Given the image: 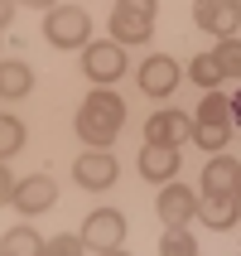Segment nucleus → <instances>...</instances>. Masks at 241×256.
<instances>
[{"instance_id": "nucleus-1", "label": "nucleus", "mask_w": 241, "mask_h": 256, "mask_svg": "<svg viewBox=\"0 0 241 256\" xmlns=\"http://www.w3.org/2000/svg\"><path fill=\"white\" fill-rule=\"evenodd\" d=\"M121 126H126V102L116 97V92H87V102L77 106V116H72V130L82 136L87 150H106V145L121 136Z\"/></svg>"}, {"instance_id": "nucleus-2", "label": "nucleus", "mask_w": 241, "mask_h": 256, "mask_svg": "<svg viewBox=\"0 0 241 256\" xmlns=\"http://www.w3.org/2000/svg\"><path fill=\"white\" fill-rule=\"evenodd\" d=\"M43 39L53 48H87L92 44V14L82 5H53L43 14Z\"/></svg>"}, {"instance_id": "nucleus-3", "label": "nucleus", "mask_w": 241, "mask_h": 256, "mask_svg": "<svg viewBox=\"0 0 241 256\" xmlns=\"http://www.w3.org/2000/svg\"><path fill=\"white\" fill-rule=\"evenodd\" d=\"M155 10L159 0H116V14H111V39L126 48V44H150L155 34Z\"/></svg>"}, {"instance_id": "nucleus-4", "label": "nucleus", "mask_w": 241, "mask_h": 256, "mask_svg": "<svg viewBox=\"0 0 241 256\" xmlns=\"http://www.w3.org/2000/svg\"><path fill=\"white\" fill-rule=\"evenodd\" d=\"M198 194L188 184H164L159 188V203H155V213H159V222H164V232H184L193 218H198Z\"/></svg>"}, {"instance_id": "nucleus-5", "label": "nucleus", "mask_w": 241, "mask_h": 256, "mask_svg": "<svg viewBox=\"0 0 241 256\" xmlns=\"http://www.w3.org/2000/svg\"><path fill=\"white\" fill-rule=\"evenodd\" d=\"M82 246H92V252L126 246V213L121 208H92L82 222Z\"/></svg>"}, {"instance_id": "nucleus-6", "label": "nucleus", "mask_w": 241, "mask_h": 256, "mask_svg": "<svg viewBox=\"0 0 241 256\" xmlns=\"http://www.w3.org/2000/svg\"><path fill=\"white\" fill-rule=\"evenodd\" d=\"M82 72L92 78L97 87H111L121 72H126V48L116 39H106V44H87V54H82Z\"/></svg>"}, {"instance_id": "nucleus-7", "label": "nucleus", "mask_w": 241, "mask_h": 256, "mask_svg": "<svg viewBox=\"0 0 241 256\" xmlns=\"http://www.w3.org/2000/svg\"><path fill=\"white\" fill-rule=\"evenodd\" d=\"M10 203L19 208L24 218H34V213H48L58 203V184L48 179V174H24V179H14V194H10Z\"/></svg>"}, {"instance_id": "nucleus-8", "label": "nucleus", "mask_w": 241, "mask_h": 256, "mask_svg": "<svg viewBox=\"0 0 241 256\" xmlns=\"http://www.w3.org/2000/svg\"><path fill=\"white\" fill-rule=\"evenodd\" d=\"M116 170H121V164L111 160V150H82L77 164H72V179L82 188H92V194H101V188L116 184Z\"/></svg>"}, {"instance_id": "nucleus-9", "label": "nucleus", "mask_w": 241, "mask_h": 256, "mask_svg": "<svg viewBox=\"0 0 241 256\" xmlns=\"http://www.w3.org/2000/svg\"><path fill=\"white\" fill-rule=\"evenodd\" d=\"M193 20H198L208 34H217V39H232L241 29V5L237 0H198V5H193Z\"/></svg>"}, {"instance_id": "nucleus-10", "label": "nucleus", "mask_w": 241, "mask_h": 256, "mask_svg": "<svg viewBox=\"0 0 241 256\" xmlns=\"http://www.w3.org/2000/svg\"><path fill=\"white\" fill-rule=\"evenodd\" d=\"M145 140H155V145H184V140H193V116H184V112H155L150 121H145Z\"/></svg>"}, {"instance_id": "nucleus-11", "label": "nucleus", "mask_w": 241, "mask_h": 256, "mask_svg": "<svg viewBox=\"0 0 241 256\" xmlns=\"http://www.w3.org/2000/svg\"><path fill=\"white\" fill-rule=\"evenodd\" d=\"M140 174L150 179V184H174V174H179V145H155V140H145L140 150Z\"/></svg>"}, {"instance_id": "nucleus-12", "label": "nucleus", "mask_w": 241, "mask_h": 256, "mask_svg": "<svg viewBox=\"0 0 241 256\" xmlns=\"http://www.w3.org/2000/svg\"><path fill=\"white\" fill-rule=\"evenodd\" d=\"M174 87H179V63H174L169 54H155L140 63V92H150V97H169Z\"/></svg>"}, {"instance_id": "nucleus-13", "label": "nucleus", "mask_w": 241, "mask_h": 256, "mask_svg": "<svg viewBox=\"0 0 241 256\" xmlns=\"http://www.w3.org/2000/svg\"><path fill=\"white\" fill-rule=\"evenodd\" d=\"M198 218H203V228L227 232V228H237V218H241V198L237 194H203Z\"/></svg>"}, {"instance_id": "nucleus-14", "label": "nucleus", "mask_w": 241, "mask_h": 256, "mask_svg": "<svg viewBox=\"0 0 241 256\" xmlns=\"http://www.w3.org/2000/svg\"><path fill=\"white\" fill-rule=\"evenodd\" d=\"M241 188V164L232 155H213L203 164V194H237Z\"/></svg>"}, {"instance_id": "nucleus-15", "label": "nucleus", "mask_w": 241, "mask_h": 256, "mask_svg": "<svg viewBox=\"0 0 241 256\" xmlns=\"http://www.w3.org/2000/svg\"><path fill=\"white\" fill-rule=\"evenodd\" d=\"M29 87H34V72H29V63H19V58H5L0 63V97H29Z\"/></svg>"}, {"instance_id": "nucleus-16", "label": "nucleus", "mask_w": 241, "mask_h": 256, "mask_svg": "<svg viewBox=\"0 0 241 256\" xmlns=\"http://www.w3.org/2000/svg\"><path fill=\"white\" fill-rule=\"evenodd\" d=\"M0 256H43V237L34 228H10L0 237Z\"/></svg>"}, {"instance_id": "nucleus-17", "label": "nucleus", "mask_w": 241, "mask_h": 256, "mask_svg": "<svg viewBox=\"0 0 241 256\" xmlns=\"http://www.w3.org/2000/svg\"><path fill=\"white\" fill-rule=\"evenodd\" d=\"M193 126H232V97H222V92H203Z\"/></svg>"}, {"instance_id": "nucleus-18", "label": "nucleus", "mask_w": 241, "mask_h": 256, "mask_svg": "<svg viewBox=\"0 0 241 256\" xmlns=\"http://www.w3.org/2000/svg\"><path fill=\"white\" fill-rule=\"evenodd\" d=\"M188 78L198 82V92H217V82H227L213 54H198V58H193V63H188Z\"/></svg>"}, {"instance_id": "nucleus-19", "label": "nucleus", "mask_w": 241, "mask_h": 256, "mask_svg": "<svg viewBox=\"0 0 241 256\" xmlns=\"http://www.w3.org/2000/svg\"><path fill=\"white\" fill-rule=\"evenodd\" d=\"M213 58H217V68H222V78L241 82V39H237V34H232V39H217Z\"/></svg>"}, {"instance_id": "nucleus-20", "label": "nucleus", "mask_w": 241, "mask_h": 256, "mask_svg": "<svg viewBox=\"0 0 241 256\" xmlns=\"http://www.w3.org/2000/svg\"><path fill=\"white\" fill-rule=\"evenodd\" d=\"M24 145V121L19 116H0V160H10Z\"/></svg>"}, {"instance_id": "nucleus-21", "label": "nucleus", "mask_w": 241, "mask_h": 256, "mask_svg": "<svg viewBox=\"0 0 241 256\" xmlns=\"http://www.w3.org/2000/svg\"><path fill=\"white\" fill-rule=\"evenodd\" d=\"M82 232H58V237H48L43 242V256H82Z\"/></svg>"}, {"instance_id": "nucleus-22", "label": "nucleus", "mask_w": 241, "mask_h": 256, "mask_svg": "<svg viewBox=\"0 0 241 256\" xmlns=\"http://www.w3.org/2000/svg\"><path fill=\"white\" fill-rule=\"evenodd\" d=\"M193 140H198L203 150H213V155H222V145L232 140V126H193Z\"/></svg>"}, {"instance_id": "nucleus-23", "label": "nucleus", "mask_w": 241, "mask_h": 256, "mask_svg": "<svg viewBox=\"0 0 241 256\" xmlns=\"http://www.w3.org/2000/svg\"><path fill=\"white\" fill-rule=\"evenodd\" d=\"M159 256H198V242H193L188 232H164V242H159Z\"/></svg>"}, {"instance_id": "nucleus-24", "label": "nucleus", "mask_w": 241, "mask_h": 256, "mask_svg": "<svg viewBox=\"0 0 241 256\" xmlns=\"http://www.w3.org/2000/svg\"><path fill=\"white\" fill-rule=\"evenodd\" d=\"M10 194H14V179L5 170V160H0V203H10Z\"/></svg>"}, {"instance_id": "nucleus-25", "label": "nucleus", "mask_w": 241, "mask_h": 256, "mask_svg": "<svg viewBox=\"0 0 241 256\" xmlns=\"http://www.w3.org/2000/svg\"><path fill=\"white\" fill-rule=\"evenodd\" d=\"M10 20H14V0H0V29L10 24Z\"/></svg>"}, {"instance_id": "nucleus-26", "label": "nucleus", "mask_w": 241, "mask_h": 256, "mask_svg": "<svg viewBox=\"0 0 241 256\" xmlns=\"http://www.w3.org/2000/svg\"><path fill=\"white\" fill-rule=\"evenodd\" d=\"M232 126H241V92L232 97Z\"/></svg>"}, {"instance_id": "nucleus-27", "label": "nucleus", "mask_w": 241, "mask_h": 256, "mask_svg": "<svg viewBox=\"0 0 241 256\" xmlns=\"http://www.w3.org/2000/svg\"><path fill=\"white\" fill-rule=\"evenodd\" d=\"M19 5H34V10H53L58 0H19Z\"/></svg>"}, {"instance_id": "nucleus-28", "label": "nucleus", "mask_w": 241, "mask_h": 256, "mask_svg": "<svg viewBox=\"0 0 241 256\" xmlns=\"http://www.w3.org/2000/svg\"><path fill=\"white\" fill-rule=\"evenodd\" d=\"M97 256H130L126 246H111V252H97Z\"/></svg>"}, {"instance_id": "nucleus-29", "label": "nucleus", "mask_w": 241, "mask_h": 256, "mask_svg": "<svg viewBox=\"0 0 241 256\" xmlns=\"http://www.w3.org/2000/svg\"><path fill=\"white\" fill-rule=\"evenodd\" d=\"M237 198H241V188H237Z\"/></svg>"}, {"instance_id": "nucleus-30", "label": "nucleus", "mask_w": 241, "mask_h": 256, "mask_svg": "<svg viewBox=\"0 0 241 256\" xmlns=\"http://www.w3.org/2000/svg\"><path fill=\"white\" fill-rule=\"evenodd\" d=\"M237 5H241V0H237Z\"/></svg>"}]
</instances>
